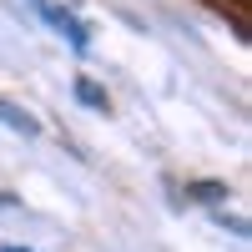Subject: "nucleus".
<instances>
[{
    "label": "nucleus",
    "instance_id": "1",
    "mask_svg": "<svg viewBox=\"0 0 252 252\" xmlns=\"http://www.w3.org/2000/svg\"><path fill=\"white\" fill-rule=\"evenodd\" d=\"M26 5H31V10L40 15V20H46V26H51V31H56L61 40H66L71 51H86V46H91V31L81 26V20H76L71 10H61V5H51V0H26Z\"/></svg>",
    "mask_w": 252,
    "mask_h": 252
},
{
    "label": "nucleus",
    "instance_id": "2",
    "mask_svg": "<svg viewBox=\"0 0 252 252\" xmlns=\"http://www.w3.org/2000/svg\"><path fill=\"white\" fill-rule=\"evenodd\" d=\"M71 91H76V101H81V106H91V111H111L106 86H96L91 76H76V81H71Z\"/></svg>",
    "mask_w": 252,
    "mask_h": 252
},
{
    "label": "nucleus",
    "instance_id": "3",
    "mask_svg": "<svg viewBox=\"0 0 252 252\" xmlns=\"http://www.w3.org/2000/svg\"><path fill=\"white\" fill-rule=\"evenodd\" d=\"M227 197H232V187H227V182H192V187H187V202L217 207V212H222V202H227Z\"/></svg>",
    "mask_w": 252,
    "mask_h": 252
},
{
    "label": "nucleus",
    "instance_id": "4",
    "mask_svg": "<svg viewBox=\"0 0 252 252\" xmlns=\"http://www.w3.org/2000/svg\"><path fill=\"white\" fill-rule=\"evenodd\" d=\"M0 126H10V131H20V136H35L40 131V121L31 111H20L15 101H0Z\"/></svg>",
    "mask_w": 252,
    "mask_h": 252
},
{
    "label": "nucleus",
    "instance_id": "5",
    "mask_svg": "<svg viewBox=\"0 0 252 252\" xmlns=\"http://www.w3.org/2000/svg\"><path fill=\"white\" fill-rule=\"evenodd\" d=\"M217 222H222L232 237H247V217H227V212H217Z\"/></svg>",
    "mask_w": 252,
    "mask_h": 252
},
{
    "label": "nucleus",
    "instance_id": "6",
    "mask_svg": "<svg viewBox=\"0 0 252 252\" xmlns=\"http://www.w3.org/2000/svg\"><path fill=\"white\" fill-rule=\"evenodd\" d=\"M0 252H35V247H20V242H5V247H0Z\"/></svg>",
    "mask_w": 252,
    "mask_h": 252
},
{
    "label": "nucleus",
    "instance_id": "7",
    "mask_svg": "<svg viewBox=\"0 0 252 252\" xmlns=\"http://www.w3.org/2000/svg\"><path fill=\"white\" fill-rule=\"evenodd\" d=\"M0 207H15V197H5V192H0Z\"/></svg>",
    "mask_w": 252,
    "mask_h": 252
}]
</instances>
